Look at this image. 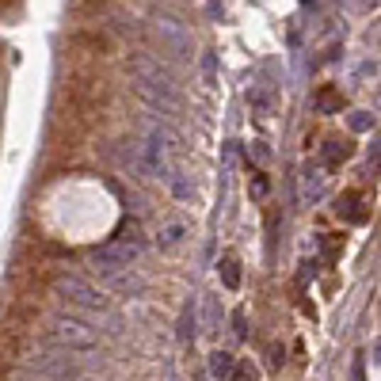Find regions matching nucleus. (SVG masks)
Here are the masks:
<instances>
[{
    "label": "nucleus",
    "mask_w": 381,
    "mask_h": 381,
    "mask_svg": "<svg viewBox=\"0 0 381 381\" xmlns=\"http://www.w3.org/2000/svg\"><path fill=\"white\" fill-rule=\"evenodd\" d=\"M351 153H355V145H351L347 138H328V141H324V149H321V157H324L328 168H339V164L351 157Z\"/></svg>",
    "instance_id": "5"
},
{
    "label": "nucleus",
    "mask_w": 381,
    "mask_h": 381,
    "mask_svg": "<svg viewBox=\"0 0 381 381\" xmlns=\"http://www.w3.org/2000/svg\"><path fill=\"white\" fill-rule=\"evenodd\" d=\"M54 336H57L65 347H77V351H88V347H96V332H92L88 324H80V321H69V316H61V321L54 324Z\"/></svg>",
    "instance_id": "3"
},
{
    "label": "nucleus",
    "mask_w": 381,
    "mask_h": 381,
    "mask_svg": "<svg viewBox=\"0 0 381 381\" xmlns=\"http://www.w3.org/2000/svg\"><path fill=\"white\" fill-rule=\"evenodd\" d=\"M54 290L61 297H69V302H77V305H88V309H103V297L92 290V286L80 279V275H61V279L54 282Z\"/></svg>",
    "instance_id": "2"
},
{
    "label": "nucleus",
    "mask_w": 381,
    "mask_h": 381,
    "mask_svg": "<svg viewBox=\"0 0 381 381\" xmlns=\"http://www.w3.org/2000/svg\"><path fill=\"white\" fill-rule=\"evenodd\" d=\"M138 255H141V236L130 225V229H122L118 236H111L107 244H99V248L92 252V260L99 267H107V271H118V267H130Z\"/></svg>",
    "instance_id": "1"
},
{
    "label": "nucleus",
    "mask_w": 381,
    "mask_h": 381,
    "mask_svg": "<svg viewBox=\"0 0 381 381\" xmlns=\"http://www.w3.org/2000/svg\"><path fill=\"white\" fill-rule=\"evenodd\" d=\"M336 214L343 221H351V225H358V221L370 218V210L363 206V194H358V191H343V194H339V199H336Z\"/></svg>",
    "instance_id": "4"
},
{
    "label": "nucleus",
    "mask_w": 381,
    "mask_h": 381,
    "mask_svg": "<svg viewBox=\"0 0 381 381\" xmlns=\"http://www.w3.org/2000/svg\"><path fill=\"white\" fill-rule=\"evenodd\" d=\"M321 244H324V252H328V255H336L339 248H343V236H339V233H324V241H321Z\"/></svg>",
    "instance_id": "12"
},
{
    "label": "nucleus",
    "mask_w": 381,
    "mask_h": 381,
    "mask_svg": "<svg viewBox=\"0 0 381 381\" xmlns=\"http://www.w3.org/2000/svg\"><path fill=\"white\" fill-rule=\"evenodd\" d=\"M4 8H8V0H0V12H4Z\"/></svg>",
    "instance_id": "15"
},
{
    "label": "nucleus",
    "mask_w": 381,
    "mask_h": 381,
    "mask_svg": "<svg viewBox=\"0 0 381 381\" xmlns=\"http://www.w3.org/2000/svg\"><path fill=\"white\" fill-rule=\"evenodd\" d=\"M221 282L229 286V290L241 286V263H236L233 255H225V260H221Z\"/></svg>",
    "instance_id": "9"
},
{
    "label": "nucleus",
    "mask_w": 381,
    "mask_h": 381,
    "mask_svg": "<svg viewBox=\"0 0 381 381\" xmlns=\"http://www.w3.org/2000/svg\"><path fill=\"white\" fill-rule=\"evenodd\" d=\"M183 233H187V229H183V221H168V225L160 229L157 241L164 244V248H172V244H180V241H183Z\"/></svg>",
    "instance_id": "10"
},
{
    "label": "nucleus",
    "mask_w": 381,
    "mask_h": 381,
    "mask_svg": "<svg viewBox=\"0 0 381 381\" xmlns=\"http://www.w3.org/2000/svg\"><path fill=\"white\" fill-rule=\"evenodd\" d=\"M157 38H160L164 46H172L176 54H187V35H183L172 19H160V23H157Z\"/></svg>",
    "instance_id": "6"
},
{
    "label": "nucleus",
    "mask_w": 381,
    "mask_h": 381,
    "mask_svg": "<svg viewBox=\"0 0 381 381\" xmlns=\"http://www.w3.org/2000/svg\"><path fill=\"white\" fill-rule=\"evenodd\" d=\"M0 381H8V363H0Z\"/></svg>",
    "instance_id": "14"
},
{
    "label": "nucleus",
    "mask_w": 381,
    "mask_h": 381,
    "mask_svg": "<svg viewBox=\"0 0 381 381\" xmlns=\"http://www.w3.org/2000/svg\"><path fill=\"white\" fill-rule=\"evenodd\" d=\"M248 103H252V107H260V111H271V99H267L263 92H248Z\"/></svg>",
    "instance_id": "13"
},
{
    "label": "nucleus",
    "mask_w": 381,
    "mask_h": 381,
    "mask_svg": "<svg viewBox=\"0 0 381 381\" xmlns=\"http://www.w3.org/2000/svg\"><path fill=\"white\" fill-rule=\"evenodd\" d=\"M233 366H236V358L229 351H214L210 355V374L218 377V381H229L233 377Z\"/></svg>",
    "instance_id": "7"
},
{
    "label": "nucleus",
    "mask_w": 381,
    "mask_h": 381,
    "mask_svg": "<svg viewBox=\"0 0 381 381\" xmlns=\"http://www.w3.org/2000/svg\"><path fill=\"white\" fill-rule=\"evenodd\" d=\"M316 107H321V111H336V107H343V96H339L336 88H321V92H316Z\"/></svg>",
    "instance_id": "11"
},
{
    "label": "nucleus",
    "mask_w": 381,
    "mask_h": 381,
    "mask_svg": "<svg viewBox=\"0 0 381 381\" xmlns=\"http://www.w3.org/2000/svg\"><path fill=\"white\" fill-rule=\"evenodd\" d=\"M77 46H88V50H96V54H107V35H103V31H80V35L73 38Z\"/></svg>",
    "instance_id": "8"
}]
</instances>
